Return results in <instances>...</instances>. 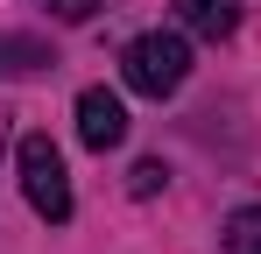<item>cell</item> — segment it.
I'll list each match as a JSON object with an SVG mask.
<instances>
[{"label": "cell", "instance_id": "cell-4", "mask_svg": "<svg viewBox=\"0 0 261 254\" xmlns=\"http://www.w3.org/2000/svg\"><path fill=\"white\" fill-rule=\"evenodd\" d=\"M176 14H184V29H198V36H233V7L226 0H170Z\"/></svg>", "mask_w": 261, "mask_h": 254}, {"label": "cell", "instance_id": "cell-5", "mask_svg": "<svg viewBox=\"0 0 261 254\" xmlns=\"http://www.w3.org/2000/svg\"><path fill=\"white\" fill-rule=\"evenodd\" d=\"M219 240H226V254H261V205H240V212H226Z\"/></svg>", "mask_w": 261, "mask_h": 254}, {"label": "cell", "instance_id": "cell-6", "mask_svg": "<svg viewBox=\"0 0 261 254\" xmlns=\"http://www.w3.org/2000/svg\"><path fill=\"white\" fill-rule=\"evenodd\" d=\"M163 184H170V169L155 163V156H148V163H134V176H127V191H134V198H155Z\"/></svg>", "mask_w": 261, "mask_h": 254}, {"label": "cell", "instance_id": "cell-1", "mask_svg": "<svg viewBox=\"0 0 261 254\" xmlns=\"http://www.w3.org/2000/svg\"><path fill=\"white\" fill-rule=\"evenodd\" d=\"M120 78H127L141 99H170L176 85L191 78V42L176 36V29H148V36H134L127 57H120Z\"/></svg>", "mask_w": 261, "mask_h": 254}, {"label": "cell", "instance_id": "cell-2", "mask_svg": "<svg viewBox=\"0 0 261 254\" xmlns=\"http://www.w3.org/2000/svg\"><path fill=\"white\" fill-rule=\"evenodd\" d=\"M14 169H21L29 205L43 212L49 226H64V219H71V169H64V156H57V141H49V134H21Z\"/></svg>", "mask_w": 261, "mask_h": 254}, {"label": "cell", "instance_id": "cell-3", "mask_svg": "<svg viewBox=\"0 0 261 254\" xmlns=\"http://www.w3.org/2000/svg\"><path fill=\"white\" fill-rule=\"evenodd\" d=\"M78 141L99 148V156L127 141V106H120L106 85H85V92H78Z\"/></svg>", "mask_w": 261, "mask_h": 254}, {"label": "cell", "instance_id": "cell-7", "mask_svg": "<svg viewBox=\"0 0 261 254\" xmlns=\"http://www.w3.org/2000/svg\"><path fill=\"white\" fill-rule=\"evenodd\" d=\"M21 64H49L43 42H0V71H21Z\"/></svg>", "mask_w": 261, "mask_h": 254}, {"label": "cell", "instance_id": "cell-8", "mask_svg": "<svg viewBox=\"0 0 261 254\" xmlns=\"http://www.w3.org/2000/svg\"><path fill=\"white\" fill-rule=\"evenodd\" d=\"M49 14H57V21H92L99 0H49Z\"/></svg>", "mask_w": 261, "mask_h": 254}]
</instances>
